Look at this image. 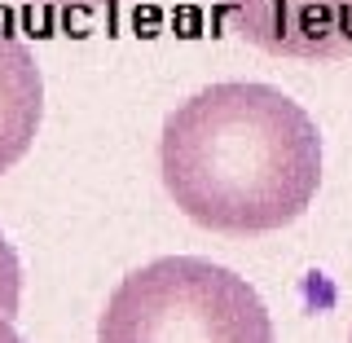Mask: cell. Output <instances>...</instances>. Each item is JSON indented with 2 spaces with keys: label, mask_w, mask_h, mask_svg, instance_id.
<instances>
[{
  "label": "cell",
  "mask_w": 352,
  "mask_h": 343,
  "mask_svg": "<svg viewBox=\"0 0 352 343\" xmlns=\"http://www.w3.org/2000/svg\"><path fill=\"white\" fill-rule=\"evenodd\" d=\"M18 295H22V269H18L14 247L0 238V317H5V322H14Z\"/></svg>",
  "instance_id": "cell-5"
},
{
  "label": "cell",
  "mask_w": 352,
  "mask_h": 343,
  "mask_svg": "<svg viewBox=\"0 0 352 343\" xmlns=\"http://www.w3.org/2000/svg\"><path fill=\"white\" fill-rule=\"evenodd\" d=\"M225 22L234 36L273 53V58H304V62H339L335 31L322 14V0H220Z\"/></svg>",
  "instance_id": "cell-3"
},
{
  "label": "cell",
  "mask_w": 352,
  "mask_h": 343,
  "mask_svg": "<svg viewBox=\"0 0 352 343\" xmlns=\"http://www.w3.org/2000/svg\"><path fill=\"white\" fill-rule=\"evenodd\" d=\"M322 14L330 22V31H335L344 58H352V0H322Z\"/></svg>",
  "instance_id": "cell-6"
},
{
  "label": "cell",
  "mask_w": 352,
  "mask_h": 343,
  "mask_svg": "<svg viewBox=\"0 0 352 343\" xmlns=\"http://www.w3.org/2000/svg\"><path fill=\"white\" fill-rule=\"evenodd\" d=\"M49 5H106V0H49Z\"/></svg>",
  "instance_id": "cell-8"
},
{
  "label": "cell",
  "mask_w": 352,
  "mask_h": 343,
  "mask_svg": "<svg viewBox=\"0 0 352 343\" xmlns=\"http://www.w3.org/2000/svg\"><path fill=\"white\" fill-rule=\"evenodd\" d=\"M97 343H278V335L247 278L198 256H163L115 286Z\"/></svg>",
  "instance_id": "cell-2"
},
{
  "label": "cell",
  "mask_w": 352,
  "mask_h": 343,
  "mask_svg": "<svg viewBox=\"0 0 352 343\" xmlns=\"http://www.w3.org/2000/svg\"><path fill=\"white\" fill-rule=\"evenodd\" d=\"M159 168L172 203L212 234H273L322 185V137L273 84H212L163 119Z\"/></svg>",
  "instance_id": "cell-1"
},
{
  "label": "cell",
  "mask_w": 352,
  "mask_h": 343,
  "mask_svg": "<svg viewBox=\"0 0 352 343\" xmlns=\"http://www.w3.org/2000/svg\"><path fill=\"white\" fill-rule=\"evenodd\" d=\"M0 343H27V339H22V335H18V330H14V326H9V322H5V317H0Z\"/></svg>",
  "instance_id": "cell-7"
},
{
  "label": "cell",
  "mask_w": 352,
  "mask_h": 343,
  "mask_svg": "<svg viewBox=\"0 0 352 343\" xmlns=\"http://www.w3.org/2000/svg\"><path fill=\"white\" fill-rule=\"evenodd\" d=\"M44 115V80L36 53L18 36L0 31V172L31 150Z\"/></svg>",
  "instance_id": "cell-4"
}]
</instances>
